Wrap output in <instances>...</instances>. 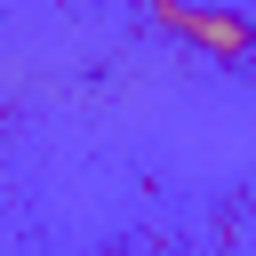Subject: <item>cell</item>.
<instances>
[{"instance_id": "obj_1", "label": "cell", "mask_w": 256, "mask_h": 256, "mask_svg": "<svg viewBox=\"0 0 256 256\" xmlns=\"http://www.w3.org/2000/svg\"><path fill=\"white\" fill-rule=\"evenodd\" d=\"M144 16L176 40H192L208 64H248L256 56V24L240 8H216V0H144Z\"/></svg>"}]
</instances>
